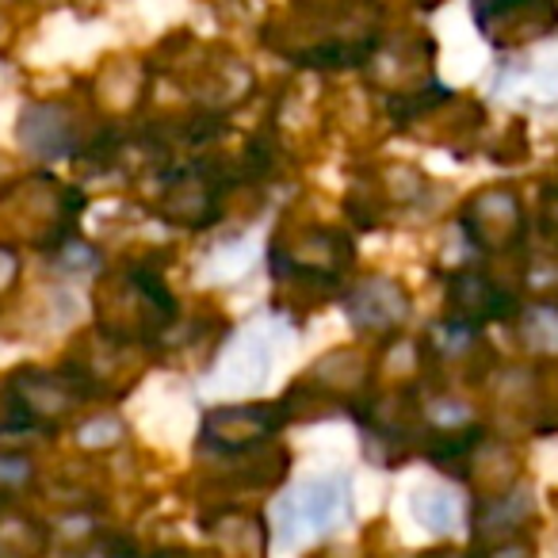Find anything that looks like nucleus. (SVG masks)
Returning <instances> with one entry per match:
<instances>
[{
	"mask_svg": "<svg viewBox=\"0 0 558 558\" xmlns=\"http://www.w3.org/2000/svg\"><path fill=\"white\" fill-rule=\"evenodd\" d=\"M486 558H535V547L527 539H512V543H505V547L486 550Z\"/></svg>",
	"mask_w": 558,
	"mask_h": 558,
	"instance_id": "nucleus-29",
	"label": "nucleus"
},
{
	"mask_svg": "<svg viewBox=\"0 0 558 558\" xmlns=\"http://www.w3.org/2000/svg\"><path fill=\"white\" fill-rule=\"evenodd\" d=\"M93 390L70 372H43V367H20L9 375V398L0 410V433H50L62 421H70L81 405L93 402Z\"/></svg>",
	"mask_w": 558,
	"mask_h": 558,
	"instance_id": "nucleus-5",
	"label": "nucleus"
},
{
	"mask_svg": "<svg viewBox=\"0 0 558 558\" xmlns=\"http://www.w3.org/2000/svg\"><path fill=\"white\" fill-rule=\"evenodd\" d=\"M271 367V344L264 341V333H245L238 341L226 344L222 360H218L215 387L226 395H248V390H260L268 379Z\"/></svg>",
	"mask_w": 558,
	"mask_h": 558,
	"instance_id": "nucleus-17",
	"label": "nucleus"
},
{
	"mask_svg": "<svg viewBox=\"0 0 558 558\" xmlns=\"http://www.w3.org/2000/svg\"><path fill=\"white\" fill-rule=\"evenodd\" d=\"M119 436H123V425H119V421H111V417H104V421H93V425H85L81 440L93 448V444H108V440H119Z\"/></svg>",
	"mask_w": 558,
	"mask_h": 558,
	"instance_id": "nucleus-28",
	"label": "nucleus"
},
{
	"mask_svg": "<svg viewBox=\"0 0 558 558\" xmlns=\"http://www.w3.org/2000/svg\"><path fill=\"white\" fill-rule=\"evenodd\" d=\"M20 146L27 154L43 157V161H62V157H77L85 149V123H81L77 108L58 100L27 104L20 111Z\"/></svg>",
	"mask_w": 558,
	"mask_h": 558,
	"instance_id": "nucleus-11",
	"label": "nucleus"
},
{
	"mask_svg": "<svg viewBox=\"0 0 558 558\" xmlns=\"http://www.w3.org/2000/svg\"><path fill=\"white\" fill-rule=\"evenodd\" d=\"M555 311H558V303H555Z\"/></svg>",
	"mask_w": 558,
	"mask_h": 558,
	"instance_id": "nucleus-32",
	"label": "nucleus"
},
{
	"mask_svg": "<svg viewBox=\"0 0 558 558\" xmlns=\"http://www.w3.org/2000/svg\"><path fill=\"white\" fill-rule=\"evenodd\" d=\"M539 222H543V233L558 245V184H550L543 192V203H539Z\"/></svg>",
	"mask_w": 558,
	"mask_h": 558,
	"instance_id": "nucleus-26",
	"label": "nucleus"
},
{
	"mask_svg": "<svg viewBox=\"0 0 558 558\" xmlns=\"http://www.w3.org/2000/svg\"><path fill=\"white\" fill-rule=\"evenodd\" d=\"M85 207V195L62 187L50 177H27L0 195V230L20 245L62 248L77 215Z\"/></svg>",
	"mask_w": 558,
	"mask_h": 558,
	"instance_id": "nucleus-4",
	"label": "nucleus"
},
{
	"mask_svg": "<svg viewBox=\"0 0 558 558\" xmlns=\"http://www.w3.org/2000/svg\"><path fill=\"white\" fill-rule=\"evenodd\" d=\"M50 550V524L16 501H0V558H43Z\"/></svg>",
	"mask_w": 558,
	"mask_h": 558,
	"instance_id": "nucleus-19",
	"label": "nucleus"
},
{
	"mask_svg": "<svg viewBox=\"0 0 558 558\" xmlns=\"http://www.w3.org/2000/svg\"><path fill=\"white\" fill-rule=\"evenodd\" d=\"M149 88V65L134 58H111L96 77V100L108 111H131Z\"/></svg>",
	"mask_w": 558,
	"mask_h": 558,
	"instance_id": "nucleus-20",
	"label": "nucleus"
},
{
	"mask_svg": "<svg viewBox=\"0 0 558 558\" xmlns=\"http://www.w3.org/2000/svg\"><path fill=\"white\" fill-rule=\"evenodd\" d=\"M283 421L288 413L276 402H226L203 417V448L226 459L253 456V451L268 448Z\"/></svg>",
	"mask_w": 558,
	"mask_h": 558,
	"instance_id": "nucleus-10",
	"label": "nucleus"
},
{
	"mask_svg": "<svg viewBox=\"0 0 558 558\" xmlns=\"http://www.w3.org/2000/svg\"><path fill=\"white\" fill-rule=\"evenodd\" d=\"M459 478L471 489H478L482 497H501V494H509V489L524 486V459H520V451L512 448V444L486 440V436H482L478 448L466 456Z\"/></svg>",
	"mask_w": 558,
	"mask_h": 558,
	"instance_id": "nucleus-15",
	"label": "nucleus"
},
{
	"mask_svg": "<svg viewBox=\"0 0 558 558\" xmlns=\"http://www.w3.org/2000/svg\"><path fill=\"white\" fill-rule=\"evenodd\" d=\"M356 260V245L341 226L318 218L288 215L271 238V271H276V306L318 311Z\"/></svg>",
	"mask_w": 558,
	"mask_h": 558,
	"instance_id": "nucleus-1",
	"label": "nucleus"
},
{
	"mask_svg": "<svg viewBox=\"0 0 558 558\" xmlns=\"http://www.w3.org/2000/svg\"><path fill=\"white\" fill-rule=\"evenodd\" d=\"M352 509H356V501H352L349 474L344 471L314 474L299 489L279 497V509H276L279 543L291 547V543L337 532V527H344L352 520Z\"/></svg>",
	"mask_w": 558,
	"mask_h": 558,
	"instance_id": "nucleus-6",
	"label": "nucleus"
},
{
	"mask_svg": "<svg viewBox=\"0 0 558 558\" xmlns=\"http://www.w3.org/2000/svg\"><path fill=\"white\" fill-rule=\"evenodd\" d=\"M344 314L360 333L395 337L398 326L410 318V291L387 276H372L344 295Z\"/></svg>",
	"mask_w": 558,
	"mask_h": 558,
	"instance_id": "nucleus-14",
	"label": "nucleus"
},
{
	"mask_svg": "<svg viewBox=\"0 0 558 558\" xmlns=\"http://www.w3.org/2000/svg\"><path fill=\"white\" fill-rule=\"evenodd\" d=\"M215 535V558H264L268 550V524L260 512L248 509H218L215 517L203 520Z\"/></svg>",
	"mask_w": 558,
	"mask_h": 558,
	"instance_id": "nucleus-18",
	"label": "nucleus"
},
{
	"mask_svg": "<svg viewBox=\"0 0 558 558\" xmlns=\"http://www.w3.org/2000/svg\"><path fill=\"white\" fill-rule=\"evenodd\" d=\"M535 517V497L527 486H517L501 497H486L474 509V547H505V543L520 539L524 524Z\"/></svg>",
	"mask_w": 558,
	"mask_h": 558,
	"instance_id": "nucleus-16",
	"label": "nucleus"
},
{
	"mask_svg": "<svg viewBox=\"0 0 558 558\" xmlns=\"http://www.w3.org/2000/svg\"><path fill=\"white\" fill-rule=\"evenodd\" d=\"M417 558H471V555H463V550H456V547H436V550H425V555H417Z\"/></svg>",
	"mask_w": 558,
	"mask_h": 558,
	"instance_id": "nucleus-30",
	"label": "nucleus"
},
{
	"mask_svg": "<svg viewBox=\"0 0 558 558\" xmlns=\"http://www.w3.org/2000/svg\"><path fill=\"white\" fill-rule=\"evenodd\" d=\"M436 77V43L425 35H398L387 39L379 35L372 58H367V81L390 100L428 93Z\"/></svg>",
	"mask_w": 558,
	"mask_h": 558,
	"instance_id": "nucleus-9",
	"label": "nucleus"
},
{
	"mask_svg": "<svg viewBox=\"0 0 558 558\" xmlns=\"http://www.w3.org/2000/svg\"><path fill=\"white\" fill-rule=\"evenodd\" d=\"M314 558H341V555H337V550H318Z\"/></svg>",
	"mask_w": 558,
	"mask_h": 558,
	"instance_id": "nucleus-31",
	"label": "nucleus"
},
{
	"mask_svg": "<svg viewBox=\"0 0 558 558\" xmlns=\"http://www.w3.org/2000/svg\"><path fill=\"white\" fill-rule=\"evenodd\" d=\"M489 157H494V161H505V165H509V161H524V157H527L524 123H517V119H512L509 131H505L501 138L494 142V154H489Z\"/></svg>",
	"mask_w": 558,
	"mask_h": 558,
	"instance_id": "nucleus-24",
	"label": "nucleus"
},
{
	"mask_svg": "<svg viewBox=\"0 0 558 558\" xmlns=\"http://www.w3.org/2000/svg\"><path fill=\"white\" fill-rule=\"evenodd\" d=\"M390 116L402 131L417 134V138L459 149L456 157H463V149L478 138L482 123H486V108L478 100L456 96L451 88H428V93L395 100Z\"/></svg>",
	"mask_w": 558,
	"mask_h": 558,
	"instance_id": "nucleus-7",
	"label": "nucleus"
},
{
	"mask_svg": "<svg viewBox=\"0 0 558 558\" xmlns=\"http://www.w3.org/2000/svg\"><path fill=\"white\" fill-rule=\"evenodd\" d=\"M93 306L96 333L126 344V349H142L177 322V299L165 288V279L146 268L100 276L93 291Z\"/></svg>",
	"mask_w": 558,
	"mask_h": 558,
	"instance_id": "nucleus-2",
	"label": "nucleus"
},
{
	"mask_svg": "<svg viewBox=\"0 0 558 558\" xmlns=\"http://www.w3.org/2000/svg\"><path fill=\"white\" fill-rule=\"evenodd\" d=\"M35 482V463L24 451H0V501H16Z\"/></svg>",
	"mask_w": 558,
	"mask_h": 558,
	"instance_id": "nucleus-23",
	"label": "nucleus"
},
{
	"mask_svg": "<svg viewBox=\"0 0 558 558\" xmlns=\"http://www.w3.org/2000/svg\"><path fill=\"white\" fill-rule=\"evenodd\" d=\"M444 303H448V322L466 326V329L505 322L520 311L517 299H512L494 276H486V271H478V268H459L456 276L448 279Z\"/></svg>",
	"mask_w": 558,
	"mask_h": 558,
	"instance_id": "nucleus-12",
	"label": "nucleus"
},
{
	"mask_svg": "<svg viewBox=\"0 0 558 558\" xmlns=\"http://www.w3.org/2000/svg\"><path fill=\"white\" fill-rule=\"evenodd\" d=\"M58 268L62 271H93L96 253L88 245H81V241H65V245L58 248Z\"/></svg>",
	"mask_w": 558,
	"mask_h": 558,
	"instance_id": "nucleus-25",
	"label": "nucleus"
},
{
	"mask_svg": "<svg viewBox=\"0 0 558 558\" xmlns=\"http://www.w3.org/2000/svg\"><path fill=\"white\" fill-rule=\"evenodd\" d=\"M474 20H478V32L486 35V43H494L497 50L527 47V43H539L550 32H558V9L539 4V0L482 4V9H474Z\"/></svg>",
	"mask_w": 558,
	"mask_h": 558,
	"instance_id": "nucleus-13",
	"label": "nucleus"
},
{
	"mask_svg": "<svg viewBox=\"0 0 558 558\" xmlns=\"http://www.w3.org/2000/svg\"><path fill=\"white\" fill-rule=\"evenodd\" d=\"M459 230L482 253H512L527 233V210L517 187L486 184L459 207Z\"/></svg>",
	"mask_w": 558,
	"mask_h": 558,
	"instance_id": "nucleus-8",
	"label": "nucleus"
},
{
	"mask_svg": "<svg viewBox=\"0 0 558 558\" xmlns=\"http://www.w3.org/2000/svg\"><path fill=\"white\" fill-rule=\"evenodd\" d=\"M20 279V256L12 245H0V295H9Z\"/></svg>",
	"mask_w": 558,
	"mask_h": 558,
	"instance_id": "nucleus-27",
	"label": "nucleus"
},
{
	"mask_svg": "<svg viewBox=\"0 0 558 558\" xmlns=\"http://www.w3.org/2000/svg\"><path fill=\"white\" fill-rule=\"evenodd\" d=\"M410 512L421 527H428L433 535H451L463 524V501L456 489L444 486H417L410 494Z\"/></svg>",
	"mask_w": 558,
	"mask_h": 558,
	"instance_id": "nucleus-21",
	"label": "nucleus"
},
{
	"mask_svg": "<svg viewBox=\"0 0 558 558\" xmlns=\"http://www.w3.org/2000/svg\"><path fill=\"white\" fill-rule=\"evenodd\" d=\"M352 9H299L279 20V32L264 27V43L276 54L291 58L306 70H349L367 65L379 35L372 27H344Z\"/></svg>",
	"mask_w": 558,
	"mask_h": 558,
	"instance_id": "nucleus-3",
	"label": "nucleus"
},
{
	"mask_svg": "<svg viewBox=\"0 0 558 558\" xmlns=\"http://www.w3.org/2000/svg\"><path fill=\"white\" fill-rule=\"evenodd\" d=\"M520 337L527 349L543 352V356H558V311L555 303L524 306L520 311Z\"/></svg>",
	"mask_w": 558,
	"mask_h": 558,
	"instance_id": "nucleus-22",
	"label": "nucleus"
}]
</instances>
